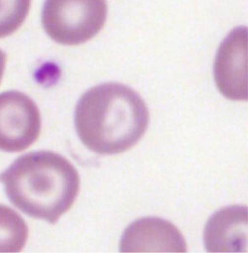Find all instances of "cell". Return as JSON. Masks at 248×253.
Returning <instances> with one entry per match:
<instances>
[{
    "mask_svg": "<svg viewBox=\"0 0 248 253\" xmlns=\"http://www.w3.org/2000/svg\"><path fill=\"white\" fill-rule=\"evenodd\" d=\"M31 0H0V38L15 33L24 23Z\"/></svg>",
    "mask_w": 248,
    "mask_h": 253,
    "instance_id": "obj_9",
    "label": "cell"
},
{
    "mask_svg": "<svg viewBox=\"0 0 248 253\" xmlns=\"http://www.w3.org/2000/svg\"><path fill=\"white\" fill-rule=\"evenodd\" d=\"M248 207L230 205L213 213L205 226L208 253H244L248 245Z\"/></svg>",
    "mask_w": 248,
    "mask_h": 253,
    "instance_id": "obj_7",
    "label": "cell"
},
{
    "mask_svg": "<svg viewBox=\"0 0 248 253\" xmlns=\"http://www.w3.org/2000/svg\"><path fill=\"white\" fill-rule=\"evenodd\" d=\"M106 0H46L41 22L57 43L76 46L90 40L104 27Z\"/></svg>",
    "mask_w": 248,
    "mask_h": 253,
    "instance_id": "obj_3",
    "label": "cell"
},
{
    "mask_svg": "<svg viewBox=\"0 0 248 253\" xmlns=\"http://www.w3.org/2000/svg\"><path fill=\"white\" fill-rule=\"evenodd\" d=\"M218 90L231 100H248V28L233 29L223 41L213 66Z\"/></svg>",
    "mask_w": 248,
    "mask_h": 253,
    "instance_id": "obj_5",
    "label": "cell"
},
{
    "mask_svg": "<svg viewBox=\"0 0 248 253\" xmlns=\"http://www.w3.org/2000/svg\"><path fill=\"white\" fill-rule=\"evenodd\" d=\"M8 200L32 218L58 222L80 190V175L68 160L56 152L39 151L18 157L0 174Z\"/></svg>",
    "mask_w": 248,
    "mask_h": 253,
    "instance_id": "obj_2",
    "label": "cell"
},
{
    "mask_svg": "<svg viewBox=\"0 0 248 253\" xmlns=\"http://www.w3.org/2000/svg\"><path fill=\"white\" fill-rule=\"evenodd\" d=\"M41 120L33 99L18 90L0 94V150L20 152L40 135Z\"/></svg>",
    "mask_w": 248,
    "mask_h": 253,
    "instance_id": "obj_4",
    "label": "cell"
},
{
    "mask_svg": "<svg viewBox=\"0 0 248 253\" xmlns=\"http://www.w3.org/2000/svg\"><path fill=\"white\" fill-rule=\"evenodd\" d=\"M74 123L88 149L99 155H116L134 147L144 136L149 111L134 89L123 84L104 83L81 96Z\"/></svg>",
    "mask_w": 248,
    "mask_h": 253,
    "instance_id": "obj_1",
    "label": "cell"
},
{
    "mask_svg": "<svg viewBox=\"0 0 248 253\" xmlns=\"http://www.w3.org/2000/svg\"><path fill=\"white\" fill-rule=\"evenodd\" d=\"M6 58H7L6 54L0 49V83L2 81L4 70H5Z\"/></svg>",
    "mask_w": 248,
    "mask_h": 253,
    "instance_id": "obj_10",
    "label": "cell"
},
{
    "mask_svg": "<svg viewBox=\"0 0 248 253\" xmlns=\"http://www.w3.org/2000/svg\"><path fill=\"white\" fill-rule=\"evenodd\" d=\"M121 253H186V243L172 223L157 217L140 218L124 231Z\"/></svg>",
    "mask_w": 248,
    "mask_h": 253,
    "instance_id": "obj_6",
    "label": "cell"
},
{
    "mask_svg": "<svg viewBox=\"0 0 248 253\" xmlns=\"http://www.w3.org/2000/svg\"><path fill=\"white\" fill-rule=\"evenodd\" d=\"M28 237L25 221L16 211L0 205V253H19Z\"/></svg>",
    "mask_w": 248,
    "mask_h": 253,
    "instance_id": "obj_8",
    "label": "cell"
}]
</instances>
